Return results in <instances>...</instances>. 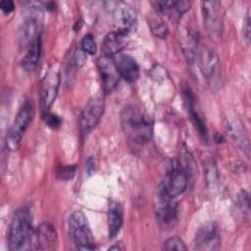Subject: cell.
Instances as JSON below:
<instances>
[{"mask_svg": "<svg viewBox=\"0 0 251 251\" xmlns=\"http://www.w3.org/2000/svg\"><path fill=\"white\" fill-rule=\"evenodd\" d=\"M123 130L134 144H145L153 136V123L149 115L136 105H127L121 112Z\"/></svg>", "mask_w": 251, "mask_h": 251, "instance_id": "cell-1", "label": "cell"}, {"mask_svg": "<svg viewBox=\"0 0 251 251\" xmlns=\"http://www.w3.org/2000/svg\"><path fill=\"white\" fill-rule=\"evenodd\" d=\"M34 229L27 208L19 209L12 219L8 232V248L11 251L31 249Z\"/></svg>", "mask_w": 251, "mask_h": 251, "instance_id": "cell-2", "label": "cell"}, {"mask_svg": "<svg viewBox=\"0 0 251 251\" xmlns=\"http://www.w3.org/2000/svg\"><path fill=\"white\" fill-rule=\"evenodd\" d=\"M188 180L189 177L187 173L180 166L178 161L174 160L172 161L164 179L157 187V192L169 198L176 199L186 190Z\"/></svg>", "mask_w": 251, "mask_h": 251, "instance_id": "cell-3", "label": "cell"}, {"mask_svg": "<svg viewBox=\"0 0 251 251\" xmlns=\"http://www.w3.org/2000/svg\"><path fill=\"white\" fill-rule=\"evenodd\" d=\"M35 115V107L32 101L25 102L20 108L6 136V146L9 150H17L22 138L32 122Z\"/></svg>", "mask_w": 251, "mask_h": 251, "instance_id": "cell-4", "label": "cell"}, {"mask_svg": "<svg viewBox=\"0 0 251 251\" xmlns=\"http://www.w3.org/2000/svg\"><path fill=\"white\" fill-rule=\"evenodd\" d=\"M70 234L77 246L81 250L96 249L91 229L87 219L81 211H75L69 218Z\"/></svg>", "mask_w": 251, "mask_h": 251, "instance_id": "cell-5", "label": "cell"}, {"mask_svg": "<svg viewBox=\"0 0 251 251\" xmlns=\"http://www.w3.org/2000/svg\"><path fill=\"white\" fill-rule=\"evenodd\" d=\"M60 82V69L54 63L47 69L40 85V107L43 113L49 112L50 107L57 97Z\"/></svg>", "mask_w": 251, "mask_h": 251, "instance_id": "cell-6", "label": "cell"}, {"mask_svg": "<svg viewBox=\"0 0 251 251\" xmlns=\"http://www.w3.org/2000/svg\"><path fill=\"white\" fill-rule=\"evenodd\" d=\"M116 30L129 35L137 27V15L135 10L125 2H110Z\"/></svg>", "mask_w": 251, "mask_h": 251, "instance_id": "cell-7", "label": "cell"}, {"mask_svg": "<svg viewBox=\"0 0 251 251\" xmlns=\"http://www.w3.org/2000/svg\"><path fill=\"white\" fill-rule=\"evenodd\" d=\"M154 212L159 225L166 228L176 225L178 219V205L175 199L169 198L156 191L154 199Z\"/></svg>", "mask_w": 251, "mask_h": 251, "instance_id": "cell-8", "label": "cell"}, {"mask_svg": "<svg viewBox=\"0 0 251 251\" xmlns=\"http://www.w3.org/2000/svg\"><path fill=\"white\" fill-rule=\"evenodd\" d=\"M204 25L208 33L214 38H220L223 31V17L221 2L204 1L201 2Z\"/></svg>", "mask_w": 251, "mask_h": 251, "instance_id": "cell-9", "label": "cell"}, {"mask_svg": "<svg viewBox=\"0 0 251 251\" xmlns=\"http://www.w3.org/2000/svg\"><path fill=\"white\" fill-rule=\"evenodd\" d=\"M104 112V99L100 95L93 96L85 105L80 116V130L87 134L99 123Z\"/></svg>", "mask_w": 251, "mask_h": 251, "instance_id": "cell-10", "label": "cell"}, {"mask_svg": "<svg viewBox=\"0 0 251 251\" xmlns=\"http://www.w3.org/2000/svg\"><path fill=\"white\" fill-rule=\"evenodd\" d=\"M221 246V236L218 225L207 222L199 227L194 240L196 250H218Z\"/></svg>", "mask_w": 251, "mask_h": 251, "instance_id": "cell-11", "label": "cell"}, {"mask_svg": "<svg viewBox=\"0 0 251 251\" xmlns=\"http://www.w3.org/2000/svg\"><path fill=\"white\" fill-rule=\"evenodd\" d=\"M97 68L104 91L106 93L112 92L117 87L121 77L116 66L115 58L106 55L100 56L97 60Z\"/></svg>", "mask_w": 251, "mask_h": 251, "instance_id": "cell-12", "label": "cell"}, {"mask_svg": "<svg viewBox=\"0 0 251 251\" xmlns=\"http://www.w3.org/2000/svg\"><path fill=\"white\" fill-rule=\"evenodd\" d=\"M196 60L198 61V66L200 68L202 75L205 76L207 80L214 81L219 77V75H220L219 58L213 50L207 47L205 48L198 47Z\"/></svg>", "mask_w": 251, "mask_h": 251, "instance_id": "cell-13", "label": "cell"}, {"mask_svg": "<svg viewBox=\"0 0 251 251\" xmlns=\"http://www.w3.org/2000/svg\"><path fill=\"white\" fill-rule=\"evenodd\" d=\"M31 8L32 14L28 15V17L25 20L19 31V41L21 46L24 47H27L32 41L40 36L41 21L38 18V12L40 9L39 7Z\"/></svg>", "mask_w": 251, "mask_h": 251, "instance_id": "cell-14", "label": "cell"}, {"mask_svg": "<svg viewBox=\"0 0 251 251\" xmlns=\"http://www.w3.org/2000/svg\"><path fill=\"white\" fill-rule=\"evenodd\" d=\"M58 244L56 229L50 224L44 223L34 229L31 249L54 250Z\"/></svg>", "mask_w": 251, "mask_h": 251, "instance_id": "cell-15", "label": "cell"}, {"mask_svg": "<svg viewBox=\"0 0 251 251\" xmlns=\"http://www.w3.org/2000/svg\"><path fill=\"white\" fill-rule=\"evenodd\" d=\"M182 94H183V99L184 103L187 109V112L190 116V119L194 125V126L197 128L198 132L203 138H207L208 136V131H207V126L206 123L203 119V116L201 113L198 111L196 102H195V97L190 90L189 87H183L182 89Z\"/></svg>", "mask_w": 251, "mask_h": 251, "instance_id": "cell-16", "label": "cell"}, {"mask_svg": "<svg viewBox=\"0 0 251 251\" xmlns=\"http://www.w3.org/2000/svg\"><path fill=\"white\" fill-rule=\"evenodd\" d=\"M120 75L126 81H135L139 76V67L133 57L128 54H118L115 59Z\"/></svg>", "mask_w": 251, "mask_h": 251, "instance_id": "cell-17", "label": "cell"}, {"mask_svg": "<svg viewBox=\"0 0 251 251\" xmlns=\"http://www.w3.org/2000/svg\"><path fill=\"white\" fill-rule=\"evenodd\" d=\"M128 42V35L114 30L108 33L103 42H102V52L106 56H113L118 55L126 45Z\"/></svg>", "mask_w": 251, "mask_h": 251, "instance_id": "cell-18", "label": "cell"}, {"mask_svg": "<svg viewBox=\"0 0 251 251\" xmlns=\"http://www.w3.org/2000/svg\"><path fill=\"white\" fill-rule=\"evenodd\" d=\"M157 11L167 15L172 20H178L189 9L190 2L188 1H155L153 2Z\"/></svg>", "mask_w": 251, "mask_h": 251, "instance_id": "cell-19", "label": "cell"}, {"mask_svg": "<svg viewBox=\"0 0 251 251\" xmlns=\"http://www.w3.org/2000/svg\"><path fill=\"white\" fill-rule=\"evenodd\" d=\"M123 208L118 201L111 200L108 206V234L110 238L115 237L123 225Z\"/></svg>", "mask_w": 251, "mask_h": 251, "instance_id": "cell-20", "label": "cell"}, {"mask_svg": "<svg viewBox=\"0 0 251 251\" xmlns=\"http://www.w3.org/2000/svg\"><path fill=\"white\" fill-rule=\"evenodd\" d=\"M41 54V36L37 37L27 47L25 54L22 59V67L25 72H32L40 59Z\"/></svg>", "mask_w": 251, "mask_h": 251, "instance_id": "cell-21", "label": "cell"}, {"mask_svg": "<svg viewBox=\"0 0 251 251\" xmlns=\"http://www.w3.org/2000/svg\"><path fill=\"white\" fill-rule=\"evenodd\" d=\"M227 127H228L227 131H228V134L231 137V139L248 153L249 152V141H248V137H247V134L244 130V126H242V124L238 120H235V121L229 122Z\"/></svg>", "mask_w": 251, "mask_h": 251, "instance_id": "cell-22", "label": "cell"}, {"mask_svg": "<svg viewBox=\"0 0 251 251\" xmlns=\"http://www.w3.org/2000/svg\"><path fill=\"white\" fill-rule=\"evenodd\" d=\"M149 25H150L152 32L156 36L161 37V38L166 37V35L168 33V28H167V25L164 24V22L161 19H159L158 17L157 18L153 17L150 19Z\"/></svg>", "mask_w": 251, "mask_h": 251, "instance_id": "cell-23", "label": "cell"}, {"mask_svg": "<svg viewBox=\"0 0 251 251\" xmlns=\"http://www.w3.org/2000/svg\"><path fill=\"white\" fill-rule=\"evenodd\" d=\"M80 48L81 50L85 53V54H89V55H94L96 53V42L94 39V36L92 34H86L83 36L82 40H81V44H80Z\"/></svg>", "mask_w": 251, "mask_h": 251, "instance_id": "cell-24", "label": "cell"}, {"mask_svg": "<svg viewBox=\"0 0 251 251\" xmlns=\"http://www.w3.org/2000/svg\"><path fill=\"white\" fill-rule=\"evenodd\" d=\"M163 249L164 250H180L181 251V250H186L187 247L184 244V242L182 241V239H180L177 236H173L164 242Z\"/></svg>", "mask_w": 251, "mask_h": 251, "instance_id": "cell-25", "label": "cell"}, {"mask_svg": "<svg viewBox=\"0 0 251 251\" xmlns=\"http://www.w3.org/2000/svg\"><path fill=\"white\" fill-rule=\"evenodd\" d=\"M75 173V166H66V167H61L58 170L57 176L60 179L69 180L74 176Z\"/></svg>", "mask_w": 251, "mask_h": 251, "instance_id": "cell-26", "label": "cell"}, {"mask_svg": "<svg viewBox=\"0 0 251 251\" xmlns=\"http://www.w3.org/2000/svg\"><path fill=\"white\" fill-rule=\"evenodd\" d=\"M43 120L45 124L52 128H57L61 125V119L58 116L51 114L49 112L43 113Z\"/></svg>", "mask_w": 251, "mask_h": 251, "instance_id": "cell-27", "label": "cell"}, {"mask_svg": "<svg viewBox=\"0 0 251 251\" xmlns=\"http://www.w3.org/2000/svg\"><path fill=\"white\" fill-rule=\"evenodd\" d=\"M15 6H14V2L11 0H2L0 2V9L4 12V13H11L14 10Z\"/></svg>", "mask_w": 251, "mask_h": 251, "instance_id": "cell-28", "label": "cell"}, {"mask_svg": "<svg viewBox=\"0 0 251 251\" xmlns=\"http://www.w3.org/2000/svg\"><path fill=\"white\" fill-rule=\"evenodd\" d=\"M243 32H244L245 38L249 41V38H250V18H249V14H247L246 19H245V24H244V26H243Z\"/></svg>", "mask_w": 251, "mask_h": 251, "instance_id": "cell-29", "label": "cell"}, {"mask_svg": "<svg viewBox=\"0 0 251 251\" xmlns=\"http://www.w3.org/2000/svg\"><path fill=\"white\" fill-rule=\"evenodd\" d=\"M114 249L124 250V249H125V247L122 245V243H121V242H119V243H117L116 245H114V246H112V247H110V248H109V250H114Z\"/></svg>", "mask_w": 251, "mask_h": 251, "instance_id": "cell-30", "label": "cell"}]
</instances>
